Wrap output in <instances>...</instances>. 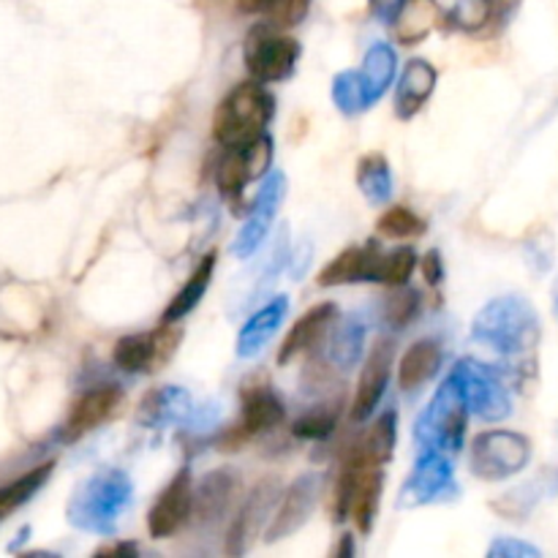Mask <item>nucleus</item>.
Here are the masks:
<instances>
[{
	"mask_svg": "<svg viewBox=\"0 0 558 558\" xmlns=\"http://www.w3.org/2000/svg\"><path fill=\"white\" fill-rule=\"evenodd\" d=\"M472 338L483 347L494 349L496 354L510 360H529L532 363L534 349L543 338L539 316L526 298L505 294L496 298L474 316Z\"/></svg>",
	"mask_w": 558,
	"mask_h": 558,
	"instance_id": "obj_1",
	"label": "nucleus"
},
{
	"mask_svg": "<svg viewBox=\"0 0 558 558\" xmlns=\"http://www.w3.org/2000/svg\"><path fill=\"white\" fill-rule=\"evenodd\" d=\"M131 494L134 485L129 474L120 469H101L74 494L69 505V521L85 532L112 534L125 507L131 505Z\"/></svg>",
	"mask_w": 558,
	"mask_h": 558,
	"instance_id": "obj_2",
	"label": "nucleus"
},
{
	"mask_svg": "<svg viewBox=\"0 0 558 558\" xmlns=\"http://www.w3.org/2000/svg\"><path fill=\"white\" fill-rule=\"evenodd\" d=\"M276 112V98L262 82H243L234 87L213 114V136L223 147H240L259 140Z\"/></svg>",
	"mask_w": 558,
	"mask_h": 558,
	"instance_id": "obj_3",
	"label": "nucleus"
},
{
	"mask_svg": "<svg viewBox=\"0 0 558 558\" xmlns=\"http://www.w3.org/2000/svg\"><path fill=\"white\" fill-rule=\"evenodd\" d=\"M466 420L469 403L458 379L450 374L414 425V439H417L420 450H439L447 456L458 452L463 445V436H466Z\"/></svg>",
	"mask_w": 558,
	"mask_h": 558,
	"instance_id": "obj_4",
	"label": "nucleus"
},
{
	"mask_svg": "<svg viewBox=\"0 0 558 558\" xmlns=\"http://www.w3.org/2000/svg\"><path fill=\"white\" fill-rule=\"evenodd\" d=\"M281 31L283 27L267 22V25H254L245 36L243 60L256 82H283L294 74L300 44L298 38Z\"/></svg>",
	"mask_w": 558,
	"mask_h": 558,
	"instance_id": "obj_5",
	"label": "nucleus"
},
{
	"mask_svg": "<svg viewBox=\"0 0 558 558\" xmlns=\"http://www.w3.org/2000/svg\"><path fill=\"white\" fill-rule=\"evenodd\" d=\"M381 485H385V472H381V466L347 461L336 488L338 521L352 518L354 526L360 529V534H368L376 523V512H379Z\"/></svg>",
	"mask_w": 558,
	"mask_h": 558,
	"instance_id": "obj_6",
	"label": "nucleus"
},
{
	"mask_svg": "<svg viewBox=\"0 0 558 558\" xmlns=\"http://www.w3.org/2000/svg\"><path fill=\"white\" fill-rule=\"evenodd\" d=\"M532 461V441L515 430H485L472 445V469L480 480L499 483L523 472Z\"/></svg>",
	"mask_w": 558,
	"mask_h": 558,
	"instance_id": "obj_7",
	"label": "nucleus"
},
{
	"mask_svg": "<svg viewBox=\"0 0 558 558\" xmlns=\"http://www.w3.org/2000/svg\"><path fill=\"white\" fill-rule=\"evenodd\" d=\"M452 376L461 385L463 398L469 403V412L477 414L480 420H488V423H499V420L510 417L512 396L507 390L505 379L494 368L472 363V360H461L452 368Z\"/></svg>",
	"mask_w": 558,
	"mask_h": 558,
	"instance_id": "obj_8",
	"label": "nucleus"
},
{
	"mask_svg": "<svg viewBox=\"0 0 558 558\" xmlns=\"http://www.w3.org/2000/svg\"><path fill=\"white\" fill-rule=\"evenodd\" d=\"M180 338L183 332L178 327L161 322V327L150 332L120 338L112 349V360L120 371H129V374H156L174 357Z\"/></svg>",
	"mask_w": 558,
	"mask_h": 558,
	"instance_id": "obj_9",
	"label": "nucleus"
},
{
	"mask_svg": "<svg viewBox=\"0 0 558 558\" xmlns=\"http://www.w3.org/2000/svg\"><path fill=\"white\" fill-rule=\"evenodd\" d=\"M281 501V483L276 477H265L254 490L248 494L245 505L240 507L238 518L232 521L227 534V554L229 556H243L251 545L259 539L262 529L267 532L276 507Z\"/></svg>",
	"mask_w": 558,
	"mask_h": 558,
	"instance_id": "obj_10",
	"label": "nucleus"
},
{
	"mask_svg": "<svg viewBox=\"0 0 558 558\" xmlns=\"http://www.w3.org/2000/svg\"><path fill=\"white\" fill-rule=\"evenodd\" d=\"M194 480H191L189 469H180L167 488L158 494L156 505L147 512V532L153 539H169L178 534L185 523L191 521L194 512Z\"/></svg>",
	"mask_w": 558,
	"mask_h": 558,
	"instance_id": "obj_11",
	"label": "nucleus"
},
{
	"mask_svg": "<svg viewBox=\"0 0 558 558\" xmlns=\"http://www.w3.org/2000/svg\"><path fill=\"white\" fill-rule=\"evenodd\" d=\"M322 496V477L319 474H303V477L294 480L287 490H283L281 501L276 507V515H272L270 526H267L265 539L267 543H278V539L292 537L294 532L308 523V518L314 515L316 505H319Z\"/></svg>",
	"mask_w": 558,
	"mask_h": 558,
	"instance_id": "obj_12",
	"label": "nucleus"
},
{
	"mask_svg": "<svg viewBox=\"0 0 558 558\" xmlns=\"http://www.w3.org/2000/svg\"><path fill=\"white\" fill-rule=\"evenodd\" d=\"M456 483H452V466L447 461V452L439 450H423L417 456L412 474H409L407 485L401 488V499L398 507H423L430 501H439L445 494H452Z\"/></svg>",
	"mask_w": 558,
	"mask_h": 558,
	"instance_id": "obj_13",
	"label": "nucleus"
},
{
	"mask_svg": "<svg viewBox=\"0 0 558 558\" xmlns=\"http://www.w3.org/2000/svg\"><path fill=\"white\" fill-rule=\"evenodd\" d=\"M283 194H287V178L283 172H270L262 183L259 194H256L254 207L248 213V221L243 223V229L238 232L232 243V254L238 259H248L251 254H256L262 245V240L270 232L272 221H276V213L281 207Z\"/></svg>",
	"mask_w": 558,
	"mask_h": 558,
	"instance_id": "obj_14",
	"label": "nucleus"
},
{
	"mask_svg": "<svg viewBox=\"0 0 558 558\" xmlns=\"http://www.w3.org/2000/svg\"><path fill=\"white\" fill-rule=\"evenodd\" d=\"M272 161V140L267 134H262L259 140L248 142V145L229 147L227 156L221 158L216 169V183L221 189V194L232 196L243 191L245 183L267 174Z\"/></svg>",
	"mask_w": 558,
	"mask_h": 558,
	"instance_id": "obj_15",
	"label": "nucleus"
},
{
	"mask_svg": "<svg viewBox=\"0 0 558 558\" xmlns=\"http://www.w3.org/2000/svg\"><path fill=\"white\" fill-rule=\"evenodd\" d=\"M283 401L265 374H254L240 387V430L245 436L262 434L283 423Z\"/></svg>",
	"mask_w": 558,
	"mask_h": 558,
	"instance_id": "obj_16",
	"label": "nucleus"
},
{
	"mask_svg": "<svg viewBox=\"0 0 558 558\" xmlns=\"http://www.w3.org/2000/svg\"><path fill=\"white\" fill-rule=\"evenodd\" d=\"M392 354H396V343L387 341V338H379V341L371 347L368 360H365L363 374H360V381H357V392H354V403H352L354 423L368 420V414L379 407L381 396H385L387 390V381H390Z\"/></svg>",
	"mask_w": 558,
	"mask_h": 558,
	"instance_id": "obj_17",
	"label": "nucleus"
},
{
	"mask_svg": "<svg viewBox=\"0 0 558 558\" xmlns=\"http://www.w3.org/2000/svg\"><path fill=\"white\" fill-rule=\"evenodd\" d=\"M123 401V390L114 385L96 387V390H87L85 396L76 398V403L71 407L69 417L63 423V441H80L82 436H87L90 430H96L104 420H109L114 414V409Z\"/></svg>",
	"mask_w": 558,
	"mask_h": 558,
	"instance_id": "obj_18",
	"label": "nucleus"
},
{
	"mask_svg": "<svg viewBox=\"0 0 558 558\" xmlns=\"http://www.w3.org/2000/svg\"><path fill=\"white\" fill-rule=\"evenodd\" d=\"M385 259V251L376 243L368 245H352L343 248L325 270L319 272L316 283L325 289L343 287V283H360V281H379V267Z\"/></svg>",
	"mask_w": 558,
	"mask_h": 558,
	"instance_id": "obj_19",
	"label": "nucleus"
},
{
	"mask_svg": "<svg viewBox=\"0 0 558 558\" xmlns=\"http://www.w3.org/2000/svg\"><path fill=\"white\" fill-rule=\"evenodd\" d=\"M191 414H194L191 392L178 385H163L142 398L140 409H136V423H140L142 428L161 430L169 428V425L189 423Z\"/></svg>",
	"mask_w": 558,
	"mask_h": 558,
	"instance_id": "obj_20",
	"label": "nucleus"
},
{
	"mask_svg": "<svg viewBox=\"0 0 558 558\" xmlns=\"http://www.w3.org/2000/svg\"><path fill=\"white\" fill-rule=\"evenodd\" d=\"M338 319V305L336 303H322L314 305L311 311H305L298 319V325L289 330V336L283 338L281 349H278V363L287 365L292 363L298 354L311 352L314 347H319L325 341V336L330 332V327Z\"/></svg>",
	"mask_w": 558,
	"mask_h": 558,
	"instance_id": "obj_21",
	"label": "nucleus"
},
{
	"mask_svg": "<svg viewBox=\"0 0 558 558\" xmlns=\"http://www.w3.org/2000/svg\"><path fill=\"white\" fill-rule=\"evenodd\" d=\"M240 490V477L234 474V469H218V472H210L199 483V488L194 490V518L199 526H210V523H218L227 510L232 507L234 494Z\"/></svg>",
	"mask_w": 558,
	"mask_h": 558,
	"instance_id": "obj_22",
	"label": "nucleus"
},
{
	"mask_svg": "<svg viewBox=\"0 0 558 558\" xmlns=\"http://www.w3.org/2000/svg\"><path fill=\"white\" fill-rule=\"evenodd\" d=\"M287 314H289L287 294H278V298H272L270 303L262 305L256 314H251V319L245 322L243 330H240V336H238L240 357H245V360L256 357V354H259L262 349L272 341V338H276L278 327L283 325Z\"/></svg>",
	"mask_w": 558,
	"mask_h": 558,
	"instance_id": "obj_23",
	"label": "nucleus"
},
{
	"mask_svg": "<svg viewBox=\"0 0 558 558\" xmlns=\"http://www.w3.org/2000/svg\"><path fill=\"white\" fill-rule=\"evenodd\" d=\"M436 87V69L423 58L409 60L407 69H403L401 80H398L396 90V114L401 120H412L414 114L423 109V104L428 101L430 93Z\"/></svg>",
	"mask_w": 558,
	"mask_h": 558,
	"instance_id": "obj_24",
	"label": "nucleus"
},
{
	"mask_svg": "<svg viewBox=\"0 0 558 558\" xmlns=\"http://www.w3.org/2000/svg\"><path fill=\"white\" fill-rule=\"evenodd\" d=\"M398 436V412L387 409L381 417L374 420L368 430L360 436L349 450L347 461L354 463H368V466H385L392 458V447H396Z\"/></svg>",
	"mask_w": 558,
	"mask_h": 558,
	"instance_id": "obj_25",
	"label": "nucleus"
},
{
	"mask_svg": "<svg viewBox=\"0 0 558 558\" xmlns=\"http://www.w3.org/2000/svg\"><path fill=\"white\" fill-rule=\"evenodd\" d=\"M441 365V347L434 338H420L417 343L407 349L401 360V368H398V381H401V390L412 392L420 390L423 385H428L436 376Z\"/></svg>",
	"mask_w": 558,
	"mask_h": 558,
	"instance_id": "obj_26",
	"label": "nucleus"
},
{
	"mask_svg": "<svg viewBox=\"0 0 558 558\" xmlns=\"http://www.w3.org/2000/svg\"><path fill=\"white\" fill-rule=\"evenodd\" d=\"M216 265H218V256L216 254H205L202 256L199 265L194 267V272L189 276V281L183 283V289H180L178 294L172 298V303L167 305V311L161 314V322H167V325H178L183 316H189L191 311L199 305V300L205 298L207 287H210L213 281V272H216Z\"/></svg>",
	"mask_w": 558,
	"mask_h": 558,
	"instance_id": "obj_27",
	"label": "nucleus"
},
{
	"mask_svg": "<svg viewBox=\"0 0 558 558\" xmlns=\"http://www.w3.org/2000/svg\"><path fill=\"white\" fill-rule=\"evenodd\" d=\"M439 3L436 0H407L403 9L398 11L396 16V33L398 44L403 47H412V44H420L439 22Z\"/></svg>",
	"mask_w": 558,
	"mask_h": 558,
	"instance_id": "obj_28",
	"label": "nucleus"
},
{
	"mask_svg": "<svg viewBox=\"0 0 558 558\" xmlns=\"http://www.w3.org/2000/svg\"><path fill=\"white\" fill-rule=\"evenodd\" d=\"M396 69H398V58H396V49H392L390 44H374V47L368 49L360 74H363L365 93H368L371 104H376L381 96H385L390 82L396 80Z\"/></svg>",
	"mask_w": 558,
	"mask_h": 558,
	"instance_id": "obj_29",
	"label": "nucleus"
},
{
	"mask_svg": "<svg viewBox=\"0 0 558 558\" xmlns=\"http://www.w3.org/2000/svg\"><path fill=\"white\" fill-rule=\"evenodd\" d=\"M357 185L371 205H385L392 196L390 161L381 153H368L357 161Z\"/></svg>",
	"mask_w": 558,
	"mask_h": 558,
	"instance_id": "obj_30",
	"label": "nucleus"
},
{
	"mask_svg": "<svg viewBox=\"0 0 558 558\" xmlns=\"http://www.w3.org/2000/svg\"><path fill=\"white\" fill-rule=\"evenodd\" d=\"M365 352V322L360 316H349L338 325L330 341V360L336 368L352 371L363 360Z\"/></svg>",
	"mask_w": 558,
	"mask_h": 558,
	"instance_id": "obj_31",
	"label": "nucleus"
},
{
	"mask_svg": "<svg viewBox=\"0 0 558 558\" xmlns=\"http://www.w3.org/2000/svg\"><path fill=\"white\" fill-rule=\"evenodd\" d=\"M332 101L343 114H360L365 107H371L363 74L360 71H341L332 80Z\"/></svg>",
	"mask_w": 558,
	"mask_h": 558,
	"instance_id": "obj_32",
	"label": "nucleus"
},
{
	"mask_svg": "<svg viewBox=\"0 0 558 558\" xmlns=\"http://www.w3.org/2000/svg\"><path fill=\"white\" fill-rule=\"evenodd\" d=\"M52 469L54 463H44V466L33 469V472H27L25 477H20L16 483H11L9 488L0 490V518H5L9 512H14L16 507L25 505L27 499H33V494H36V490L49 480Z\"/></svg>",
	"mask_w": 558,
	"mask_h": 558,
	"instance_id": "obj_33",
	"label": "nucleus"
},
{
	"mask_svg": "<svg viewBox=\"0 0 558 558\" xmlns=\"http://www.w3.org/2000/svg\"><path fill=\"white\" fill-rule=\"evenodd\" d=\"M428 223L417 216L409 207H390V210L381 213V218L376 221V232L385 234V238L403 240V238H420L425 232Z\"/></svg>",
	"mask_w": 558,
	"mask_h": 558,
	"instance_id": "obj_34",
	"label": "nucleus"
},
{
	"mask_svg": "<svg viewBox=\"0 0 558 558\" xmlns=\"http://www.w3.org/2000/svg\"><path fill=\"white\" fill-rule=\"evenodd\" d=\"M338 417H341V403H327V407H316L311 409L308 414L294 423V436L308 441H319L327 439L332 434V428L338 425Z\"/></svg>",
	"mask_w": 558,
	"mask_h": 558,
	"instance_id": "obj_35",
	"label": "nucleus"
},
{
	"mask_svg": "<svg viewBox=\"0 0 558 558\" xmlns=\"http://www.w3.org/2000/svg\"><path fill=\"white\" fill-rule=\"evenodd\" d=\"M414 267H417V251L412 245H401V248L385 254L379 267V281L387 287H407Z\"/></svg>",
	"mask_w": 558,
	"mask_h": 558,
	"instance_id": "obj_36",
	"label": "nucleus"
},
{
	"mask_svg": "<svg viewBox=\"0 0 558 558\" xmlns=\"http://www.w3.org/2000/svg\"><path fill=\"white\" fill-rule=\"evenodd\" d=\"M494 11H490L488 0H456L450 11V22L456 31L477 33L490 22Z\"/></svg>",
	"mask_w": 558,
	"mask_h": 558,
	"instance_id": "obj_37",
	"label": "nucleus"
},
{
	"mask_svg": "<svg viewBox=\"0 0 558 558\" xmlns=\"http://www.w3.org/2000/svg\"><path fill=\"white\" fill-rule=\"evenodd\" d=\"M420 311V292L417 289L396 287V292L385 298V319L392 327H407Z\"/></svg>",
	"mask_w": 558,
	"mask_h": 558,
	"instance_id": "obj_38",
	"label": "nucleus"
},
{
	"mask_svg": "<svg viewBox=\"0 0 558 558\" xmlns=\"http://www.w3.org/2000/svg\"><path fill=\"white\" fill-rule=\"evenodd\" d=\"M311 9V0H272L267 9V20L278 27H294L305 20Z\"/></svg>",
	"mask_w": 558,
	"mask_h": 558,
	"instance_id": "obj_39",
	"label": "nucleus"
},
{
	"mask_svg": "<svg viewBox=\"0 0 558 558\" xmlns=\"http://www.w3.org/2000/svg\"><path fill=\"white\" fill-rule=\"evenodd\" d=\"M539 554L534 545L521 543L515 537H499L494 545L488 548V558H539Z\"/></svg>",
	"mask_w": 558,
	"mask_h": 558,
	"instance_id": "obj_40",
	"label": "nucleus"
},
{
	"mask_svg": "<svg viewBox=\"0 0 558 558\" xmlns=\"http://www.w3.org/2000/svg\"><path fill=\"white\" fill-rule=\"evenodd\" d=\"M403 3H407V0H368L371 14L379 16V20H385V22H390V20L396 22L398 11L403 9Z\"/></svg>",
	"mask_w": 558,
	"mask_h": 558,
	"instance_id": "obj_41",
	"label": "nucleus"
},
{
	"mask_svg": "<svg viewBox=\"0 0 558 558\" xmlns=\"http://www.w3.org/2000/svg\"><path fill=\"white\" fill-rule=\"evenodd\" d=\"M423 272H425V281L428 283H441V278H445V262H441V254L439 251H430L428 256L423 259Z\"/></svg>",
	"mask_w": 558,
	"mask_h": 558,
	"instance_id": "obj_42",
	"label": "nucleus"
},
{
	"mask_svg": "<svg viewBox=\"0 0 558 558\" xmlns=\"http://www.w3.org/2000/svg\"><path fill=\"white\" fill-rule=\"evenodd\" d=\"M240 11L245 14H267V9L272 5V0H234Z\"/></svg>",
	"mask_w": 558,
	"mask_h": 558,
	"instance_id": "obj_43",
	"label": "nucleus"
},
{
	"mask_svg": "<svg viewBox=\"0 0 558 558\" xmlns=\"http://www.w3.org/2000/svg\"><path fill=\"white\" fill-rule=\"evenodd\" d=\"M488 3H490V11H494V16H510L523 0H488Z\"/></svg>",
	"mask_w": 558,
	"mask_h": 558,
	"instance_id": "obj_44",
	"label": "nucleus"
},
{
	"mask_svg": "<svg viewBox=\"0 0 558 558\" xmlns=\"http://www.w3.org/2000/svg\"><path fill=\"white\" fill-rule=\"evenodd\" d=\"M131 554H136V545H129V543H120L114 545V548L98 550V556H131Z\"/></svg>",
	"mask_w": 558,
	"mask_h": 558,
	"instance_id": "obj_45",
	"label": "nucleus"
},
{
	"mask_svg": "<svg viewBox=\"0 0 558 558\" xmlns=\"http://www.w3.org/2000/svg\"><path fill=\"white\" fill-rule=\"evenodd\" d=\"M332 556H354V543H352V537H349V534H343L341 537V543H338V548L332 550Z\"/></svg>",
	"mask_w": 558,
	"mask_h": 558,
	"instance_id": "obj_46",
	"label": "nucleus"
},
{
	"mask_svg": "<svg viewBox=\"0 0 558 558\" xmlns=\"http://www.w3.org/2000/svg\"><path fill=\"white\" fill-rule=\"evenodd\" d=\"M554 298H556V314H558V283H556V294H554Z\"/></svg>",
	"mask_w": 558,
	"mask_h": 558,
	"instance_id": "obj_47",
	"label": "nucleus"
}]
</instances>
